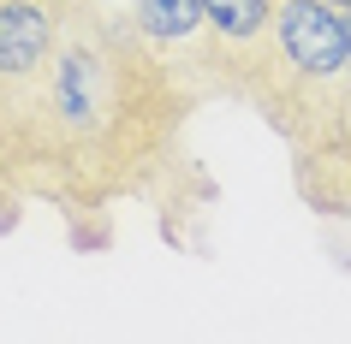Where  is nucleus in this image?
<instances>
[{
  "instance_id": "obj_2",
  "label": "nucleus",
  "mask_w": 351,
  "mask_h": 344,
  "mask_svg": "<svg viewBox=\"0 0 351 344\" xmlns=\"http://www.w3.org/2000/svg\"><path fill=\"white\" fill-rule=\"evenodd\" d=\"M274 12L280 0H203L208 48H215V95L262 113L268 59H274Z\"/></svg>"
},
{
  "instance_id": "obj_3",
  "label": "nucleus",
  "mask_w": 351,
  "mask_h": 344,
  "mask_svg": "<svg viewBox=\"0 0 351 344\" xmlns=\"http://www.w3.org/2000/svg\"><path fill=\"white\" fill-rule=\"evenodd\" d=\"M131 30H137V42H143L149 54L167 59L203 101L215 95V48H208L203 0H137Z\"/></svg>"
},
{
  "instance_id": "obj_5",
  "label": "nucleus",
  "mask_w": 351,
  "mask_h": 344,
  "mask_svg": "<svg viewBox=\"0 0 351 344\" xmlns=\"http://www.w3.org/2000/svg\"><path fill=\"white\" fill-rule=\"evenodd\" d=\"M346 184H351V119H346Z\"/></svg>"
},
{
  "instance_id": "obj_4",
  "label": "nucleus",
  "mask_w": 351,
  "mask_h": 344,
  "mask_svg": "<svg viewBox=\"0 0 351 344\" xmlns=\"http://www.w3.org/2000/svg\"><path fill=\"white\" fill-rule=\"evenodd\" d=\"M84 18L108 24V30H131V12H137V0H72Z\"/></svg>"
},
{
  "instance_id": "obj_6",
  "label": "nucleus",
  "mask_w": 351,
  "mask_h": 344,
  "mask_svg": "<svg viewBox=\"0 0 351 344\" xmlns=\"http://www.w3.org/2000/svg\"><path fill=\"white\" fill-rule=\"evenodd\" d=\"M333 6H351V0H333Z\"/></svg>"
},
{
  "instance_id": "obj_1",
  "label": "nucleus",
  "mask_w": 351,
  "mask_h": 344,
  "mask_svg": "<svg viewBox=\"0 0 351 344\" xmlns=\"http://www.w3.org/2000/svg\"><path fill=\"white\" fill-rule=\"evenodd\" d=\"M197 107L203 95L149 54L137 30H108L72 6L42 83L24 196L66 214L77 250H108V214L125 196L155 202L161 232L179 243V208H197L179 190V178L197 172L179 137Z\"/></svg>"
}]
</instances>
